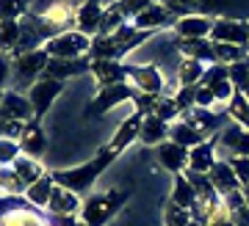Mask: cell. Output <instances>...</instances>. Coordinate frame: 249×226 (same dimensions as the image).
<instances>
[{
	"instance_id": "cell-34",
	"label": "cell",
	"mask_w": 249,
	"mask_h": 226,
	"mask_svg": "<svg viewBox=\"0 0 249 226\" xmlns=\"http://www.w3.org/2000/svg\"><path fill=\"white\" fill-rule=\"evenodd\" d=\"M114 6L119 9V14H122L127 22H133L144 9H150L152 0H114Z\"/></svg>"
},
{
	"instance_id": "cell-38",
	"label": "cell",
	"mask_w": 249,
	"mask_h": 226,
	"mask_svg": "<svg viewBox=\"0 0 249 226\" xmlns=\"http://www.w3.org/2000/svg\"><path fill=\"white\" fill-rule=\"evenodd\" d=\"M11 78H14V61H11V55L0 52V91H6Z\"/></svg>"
},
{
	"instance_id": "cell-19",
	"label": "cell",
	"mask_w": 249,
	"mask_h": 226,
	"mask_svg": "<svg viewBox=\"0 0 249 226\" xmlns=\"http://www.w3.org/2000/svg\"><path fill=\"white\" fill-rule=\"evenodd\" d=\"M208 177H211V185H213V191L219 193V196H227V193H232V191H241L238 177H235V171L230 168L227 160H216V165L208 171Z\"/></svg>"
},
{
	"instance_id": "cell-25",
	"label": "cell",
	"mask_w": 249,
	"mask_h": 226,
	"mask_svg": "<svg viewBox=\"0 0 249 226\" xmlns=\"http://www.w3.org/2000/svg\"><path fill=\"white\" fill-rule=\"evenodd\" d=\"M53 188H55L53 177L45 174L42 179H36L34 185H28L25 201L31 204V207H45V210H47V204H50V196H53Z\"/></svg>"
},
{
	"instance_id": "cell-17",
	"label": "cell",
	"mask_w": 249,
	"mask_h": 226,
	"mask_svg": "<svg viewBox=\"0 0 249 226\" xmlns=\"http://www.w3.org/2000/svg\"><path fill=\"white\" fill-rule=\"evenodd\" d=\"M158 160L160 165L166 168V171H172V174H183L188 168V149L180 146V144H175V141H163L158 146Z\"/></svg>"
},
{
	"instance_id": "cell-39",
	"label": "cell",
	"mask_w": 249,
	"mask_h": 226,
	"mask_svg": "<svg viewBox=\"0 0 249 226\" xmlns=\"http://www.w3.org/2000/svg\"><path fill=\"white\" fill-rule=\"evenodd\" d=\"M244 97H247V99H249V88H247V91H244Z\"/></svg>"
},
{
	"instance_id": "cell-16",
	"label": "cell",
	"mask_w": 249,
	"mask_h": 226,
	"mask_svg": "<svg viewBox=\"0 0 249 226\" xmlns=\"http://www.w3.org/2000/svg\"><path fill=\"white\" fill-rule=\"evenodd\" d=\"M103 6H100L97 0H86V3H80L78 9V22H75V31H80V33L86 36H94L100 33V25H103Z\"/></svg>"
},
{
	"instance_id": "cell-27",
	"label": "cell",
	"mask_w": 249,
	"mask_h": 226,
	"mask_svg": "<svg viewBox=\"0 0 249 226\" xmlns=\"http://www.w3.org/2000/svg\"><path fill=\"white\" fill-rule=\"evenodd\" d=\"M152 3H163L178 17H186V14H208V11H213L216 0H152Z\"/></svg>"
},
{
	"instance_id": "cell-28",
	"label": "cell",
	"mask_w": 249,
	"mask_h": 226,
	"mask_svg": "<svg viewBox=\"0 0 249 226\" xmlns=\"http://www.w3.org/2000/svg\"><path fill=\"white\" fill-rule=\"evenodd\" d=\"M205 66H208V64L196 61V58H180L175 78H178L180 86H199V80H202V75H205Z\"/></svg>"
},
{
	"instance_id": "cell-37",
	"label": "cell",
	"mask_w": 249,
	"mask_h": 226,
	"mask_svg": "<svg viewBox=\"0 0 249 226\" xmlns=\"http://www.w3.org/2000/svg\"><path fill=\"white\" fill-rule=\"evenodd\" d=\"M230 168L235 171V177H238V182H241V188L244 185H249V157H244V155H232L230 160Z\"/></svg>"
},
{
	"instance_id": "cell-35",
	"label": "cell",
	"mask_w": 249,
	"mask_h": 226,
	"mask_svg": "<svg viewBox=\"0 0 249 226\" xmlns=\"http://www.w3.org/2000/svg\"><path fill=\"white\" fill-rule=\"evenodd\" d=\"M230 83L235 86V91H247L249 88V55L230 66Z\"/></svg>"
},
{
	"instance_id": "cell-1",
	"label": "cell",
	"mask_w": 249,
	"mask_h": 226,
	"mask_svg": "<svg viewBox=\"0 0 249 226\" xmlns=\"http://www.w3.org/2000/svg\"><path fill=\"white\" fill-rule=\"evenodd\" d=\"M114 160H116V152H111V149L106 146V149H100L89 163H80V165H75V168H61V171H53L50 177H53L55 185H61V188H67V191L80 196V193L91 191V185L97 182V177L103 174Z\"/></svg>"
},
{
	"instance_id": "cell-30",
	"label": "cell",
	"mask_w": 249,
	"mask_h": 226,
	"mask_svg": "<svg viewBox=\"0 0 249 226\" xmlns=\"http://www.w3.org/2000/svg\"><path fill=\"white\" fill-rule=\"evenodd\" d=\"M0 226H50V224L42 215H36L31 207H22L9 212L6 218H0Z\"/></svg>"
},
{
	"instance_id": "cell-9",
	"label": "cell",
	"mask_w": 249,
	"mask_h": 226,
	"mask_svg": "<svg viewBox=\"0 0 249 226\" xmlns=\"http://www.w3.org/2000/svg\"><path fill=\"white\" fill-rule=\"evenodd\" d=\"M211 39H213V42H222V44H238V47H247L249 50V22L216 17Z\"/></svg>"
},
{
	"instance_id": "cell-7",
	"label": "cell",
	"mask_w": 249,
	"mask_h": 226,
	"mask_svg": "<svg viewBox=\"0 0 249 226\" xmlns=\"http://www.w3.org/2000/svg\"><path fill=\"white\" fill-rule=\"evenodd\" d=\"M61 91H64V83L61 80H53V78L36 80L34 86L28 88L25 94H28V99H31V105H34V116L36 119H42V116L50 111V105L58 99Z\"/></svg>"
},
{
	"instance_id": "cell-29",
	"label": "cell",
	"mask_w": 249,
	"mask_h": 226,
	"mask_svg": "<svg viewBox=\"0 0 249 226\" xmlns=\"http://www.w3.org/2000/svg\"><path fill=\"white\" fill-rule=\"evenodd\" d=\"M172 204H178L183 210H191L196 204V191L191 188L186 174H175V188H172Z\"/></svg>"
},
{
	"instance_id": "cell-18",
	"label": "cell",
	"mask_w": 249,
	"mask_h": 226,
	"mask_svg": "<svg viewBox=\"0 0 249 226\" xmlns=\"http://www.w3.org/2000/svg\"><path fill=\"white\" fill-rule=\"evenodd\" d=\"M178 50L183 58H196L202 64H216V42L213 39H178Z\"/></svg>"
},
{
	"instance_id": "cell-15",
	"label": "cell",
	"mask_w": 249,
	"mask_h": 226,
	"mask_svg": "<svg viewBox=\"0 0 249 226\" xmlns=\"http://www.w3.org/2000/svg\"><path fill=\"white\" fill-rule=\"evenodd\" d=\"M89 72L94 75L100 88L127 83V66H124L122 61H91Z\"/></svg>"
},
{
	"instance_id": "cell-20",
	"label": "cell",
	"mask_w": 249,
	"mask_h": 226,
	"mask_svg": "<svg viewBox=\"0 0 249 226\" xmlns=\"http://www.w3.org/2000/svg\"><path fill=\"white\" fill-rule=\"evenodd\" d=\"M213 165H216V141H202L199 146L188 149V168L186 171L208 174Z\"/></svg>"
},
{
	"instance_id": "cell-8",
	"label": "cell",
	"mask_w": 249,
	"mask_h": 226,
	"mask_svg": "<svg viewBox=\"0 0 249 226\" xmlns=\"http://www.w3.org/2000/svg\"><path fill=\"white\" fill-rule=\"evenodd\" d=\"M133 97H136V88L130 86V83L106 86V88H100V94L91 99L86 116H97V113H106V111H111V108H116V105H122V102H133Z\"/></svg>"
},
{
	"instance_id": "cell-22",
	"label": "cell",
	"mask_w": 249,
	"mask_h": 226,
	"mask_svg": "<svg viewBox=\"0 0 249 226\" xmlns=\"http://www.w3.org/2000/svg\"><path fill=\"white\" fill-rule=\"evenodd\" d=\"M91 66V58L86 55V58H75V61H61V58H50V64H47L45 69V78H53V80H67L72 78V75H80L83 69H89Z\"/></svg>"
},
{
	"instance_id": "cell-26",
	"label": "cell",
	"mask_w": 249,
	"mask_h": 226,
	"mask_svg": "<svg viewBox=\"0 0 249 226\" xmlns=\"http://www.w3.org/2000/svg\"><path fill=\"white\" fill-rule=\"evenodd\" d=\"M19 42H22V25L14 19H0V52L14 55Z\"/></svg>"
},
{
	"instance_id": "cell-10",
	"label": "cell",
	"mask_w": 249,
	"mask_h": 226,
	"mask_svg": "<svg viewBox=\"0 0 249 226\" xmlns=\"http://www.w3.org/2000/svg\"><path fill=\"white\" fill-rule=\"evenodd\" d=\"M0 119H17V122H34V105L22 91H3V102H0Z\"/></svg>"
},
{
	"instance_id": "cell-2",
	"label": "cell",
	"mask_w": 249,
	"mask_h": 226,
	"mask_svg": "<svg viewBox=\"0 0 249 226\" xmlns=\"http://www.w3.org/2000/svg\"><path fill=\"white\" fill-rule=\"evenodd\" d=\"M130 191H106V193H94L89 199L83 201V207H80V221L89 226H106L111 218L124 207V201H127Z\"/></svg>"
},
{
	"instance_id": "cell-6",
	"label": "cell",
	"mask_w": 249,
	"mask_h": 226,
	"mask_svg": "<svg viewBox=\"0 0 249 226\" xmlns=\"http://www.w3.org/2000/svg\"><path fill=\"white\" fill-rule=\"evenodd\" d=\"M78 9H80L78 0H58L53 6H47L39 17H42V22L53 31V36H58V33H64V31H75Z\"/></svg>"
},
{
	"instance_id": "cell-14",
	"label": "cell",
	"mask_w": 249,
	"mask_h": 226,
	"mask_svg": "<svg viewBox=\"0 0 249 226\" xmlns=\"http://www.w3.org/2000/svg\"><path fill=\"white\" fill-rule=\"evenodd\" d=\"M142 124H144V116L139 111H133L122 124H119V127H116V132H114V138H111V144H108V149L116 152V155L124 152L133 141H139V135H142Z\"/></svg>"
},
{
	"instance_id": "cell-5",
	"label": "cell",
	"mask_w": 249,
	"mask_h": 226,
	"mask_svg": "<svg viewBox=\"0 0 249 226\" xmlns=\"http://www.w3.org/2000/svg\"><path fill=\"white\" fill-rule=\"evenodd\" d=\"M127 83H130L139 94L163 97L169 80L160 75V69L155 66V64H130V66H127Z\"/></svg>"
},
{
	"instance_id": "cell-24",
	"label": "cell",
	"mask_w": 249,
	"mask_h": 226,
	"mask_svg": "<svg viewBox=\"0 0 249 226\" xmlns=\"http://www.w3.org/2000/svg\"><path fill=\"white\" fill-rule=\"evenodd\" d=\"M169 141H175V144H180V146L186 149H194L199 146L202 141H208L199 130H194L188 122H183V119H178L175 124H169Z\"/></svg>"
},
{
	"instance_id": "cell-21",
	"label": "cell",
	"mask_w": 249,
	"mask_h": 226,
	"mask_svg": "<svg viewBox=\"0 0 249 226\" xmlns=\"http://www.w3.org/2000/svg\"><path fill=\"white\" fill-rule=\"evenodd\" d=\"M45 146H47V141H45L42 127H39V119L28 122L25 124V132H22V138H19V149H22V155L39 160V157L45 155Z\"/></svg>"
},
{
	"instance_id": "cell-41",
	"label": "cell",
	"mask_w": 249,
	"mask_h": 226,
	"mask_svg": "<svg viewBox=\"0 0 249 226\" xmlns=\"http://www.w3.org/2000/svg\"><path fill=\"white\" fill-rule=\"evenodd\" d=\"M0 102H3V91H0Z\"/></svg>"
},
{
	"instance_id": "cell-11",
	"label": "cell",
	"mask_w": 249,
	"mask_h": 226,
	"mask_svg": "<svg viewBox=\"0 0 249 226\" xmlns=\"http://www.w3.org/2000/svg\"><path fill=\"white\" fill-rule=\"evenodd\" d=\"M178 14L172 9H166L163 3H152L150 9H144L139 17L133 19V25L139 28V31H152V33H158L160 28H166V25H172L175 28V22H178Z\"/></svg>"
},
{
	"instance_id": "cell-4",
	"label": "cell",
	"mask_w": 249,
	"mask_h": 226,
	"mask_svg": "<svg viewBox=\"0 0 249 226\" xmlns=\"http://www.w3.org/2000/svg\"><path fill=\"white\" fill-rule=\"evenodd\" d=\"M14 61V80L25 86V91L36 83V75H45L47 64H50V55L45 52V47L39 50H28V52H19V55H11Z\"/></svg>"
},
{
	"instance_id": "cell-33",
	"label": "cell",
	"mask_w": 249,
	"mask_h": 226,
	"mask_svg": "<svg viewBox=\"0 0 249 226\" xmlns=\"http://www.w3.org/2000/svg\"><path fill=\"white\" fill-rule=\"evenodd\" d=\"M28 3L31 0H0V19H14V22H19L25 14H31L28 11Z\"/></svg>"
},
{
	"instance_id": "cell-40",
	"label": "cell",
	"mask_w": 249,
	"mask_h": 226,
	"mask_svg": "<svg viewBox=\"0 0 249 226\" xmlns=\"http://www.w3.org/2000/svg\"><path fill=\"white\" fill-rule=\"evenodd\" d=\"M78 226H89V224H83V221H78Z\"/></svg>"
},
{
	"instance_id": "cell-31",
	"label": "cell",
	"mask_w": 249,
	"mask_h": 226,
	"mask_svg": "<svg viewBox=\"0 0 249 226\" xmlns=\"http://www.w3.org/2000/svg\"><path fill=\"white\" fill-rule=\"evenodd\" d=\"M11 168H14V171L25 179V185H34L36 179H42V177H45V168L36 163L34 157H25V155H19L17 160H14V165H11Z\"/></svg>"
},
{
	"instance_id": "cell-32",
	"label": "cell",
	"mask_w": 249,
	"mask_h": 226,
	"mask_svg": "<svg viewBox=\"0 0 249 226\" xmlns=\"http://www.w3.org/2000/svg\"><path fill=\"white\" fill-rule=\"evenodd\" d=\"M0 191L9 193V196H25L28 185H25V179L9 165V168H0Z\"/></svg>"
},
{
	"instance_id": "cell-12",
	"label": "cell",
	"mask_w": 249,
	"mask_h": 226,
	"mask_svg": "<svg viewBox=\"0 0 249 226\" xmlns=\"http://www.w3.org/2000/svg\"><path fill=\"white\" fill-rule=\"evenodd\" d=\"M213 19L211 14H186L175 22V33L178 39H211Z\"/></svg>"
},
{
	"instance_id": "cell-36",
	"label": "cell",
	"mask_w": 249,
	"mask_h": 226,
	"mask_svg": "<svg viewBox=\"0 0 249 226\" xmlns=\"http://www.w3.org/2000/svg\"><path fill=\"white\" fill-rule=\"evenodd\" d=\"M22 155V149H19V141L14 138H0V168H9L14 165V160Z\"/></svg>"
},
{
	"instance_id": "cell-13",
	"label": "cell",
	"mask_w": 249,
	"mask_h": 226,
	"mask_svg": "<svg viewBox=\"0 0 249 226\" xmlns=\"http://www.w3.org/2000/svg\"><path fill=\"white\" fill-rule=\"evenodd\" d=\"M80 207H83V201H80L78 193H72V191H67V188H61V185H55L53 196H50V204H47V212L53 218H78Z\"/></svg>"
},
{
	"instance_id": "cell-23",
	"label": "cell",
	"mask_w": 249,
	"mask_h": 226,
	"mask_svg": "<svg viewBox=\"0 0 249 226\" xmlns=\"http://www.w3.org/2000/svg\"><path fill=\"white\" fill-rule=\"evenodd\" d=\"M139 141H144L147 146H155V144H163V141H169V124L163 122V119H158V116H144V124H142V135H139Z\"/></svg>"
},
{
	"instance_id": "cell-3",
	"label": "cell",
	"mask_w": 249,
	"mask_h": 226,
	"mask_svg": "<svg viewBox=\"0 0 249 226\" xmlns=\"http://www.w3.org/2000/svg\"><path fill=\"white\" fill-rule=\"evenodd\" d=\"M91 50V36L80 33V31H64L53 36L45 44V52L50 58H61V61H75V58H86Z\"/></svg>"
}]
</instances>
